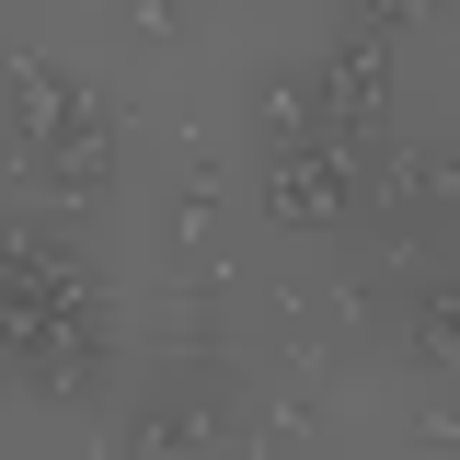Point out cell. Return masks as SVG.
Instances as JSON below:
<instances>
[{
    "mask_svg": "<svg viewBox=\"0 0 460 460\" xmlns=\"http://www.w3.org/2000/svg\"><path fill=\"white\" fill-rule=\"evenodd\" d=\"M230 438H242V414L208 392H162L138 414H115V449H230Z\"/></svg>",
    "mask_w": 460,
    "mask_h": 460,
    "instance_id": "cell-3",
    "label": "cell"
},
{
    "mask_svg": "<svg viewBox=\"0 0 460 460\" xmlns=\"http://www.w3.org/2000/svg\"><path fill=\"white\" fill-rule=\"evenodd\" d=\"M127 35L138 47H184V0H127Z\"/></svg>",
    "mask_w": 460,
    "mask_h": 460,
    "instance_id": "cell-7",
    "label": "cell"
},
{
    "mask_svg": "<svg viewBox=\"0 0 460 460\" xmlns=\"http://www.w3.org/2000/svg\"><path fill=\"white\" fill-rule=\"evenodd\" d=\"M299 138H334L311 58H288V69H265V81H253V150H299Z\"/></svg>",
    "mask_w": 460,
    "mask_h": 460,
    "instance_id": "cell-4",
    "label": "cell"
},
{
    "mask_svg": "<svg viewBox=\"0 0 460 460\" xmlns=\"http://www.w3.org/2000/svg\"><path fill=\"white\" fill-rule=\"evenodd\" d=\"M402 345H414L426 368H460V288H414V299H402Z\"/></svg>",
    "mask_w": 460,
    "mask_h": 460,
    "instance_id": "cell-5",
    "label": "cell"
},
{
    "mask_svg": "<svg viewBox=\"0 0 460 460\" xmlns=\"http://www.w3.org/2000/svg\"><path fill=\"white\" fill-rule=\"evenodd\" d=\"M311 81H323V115H334L345 150H392V35L334 23L323 58H311Z\"/></svg>",
    "mask_w": 460,
    "mask_h": 460,
    "instance_id": "cell-2",
    "label": "cell"
},
{
    "mask_svg": "<svg viewBox=\"0 0 460 460\" xmlns=\"http://www.w3.org/2000/svg\"><path fill=\"white\" fill-rule=\"evenodd\" d=\"M368 162L380 150H345V138H299V150H253V184H265V219L277 230H368Z\"/></svg>",
    "mask_w": 460,
    "mask_h": 460,
    "instance_id": "cell-1",
    "label": "cell"
},
{
    "mask_svg": "<svg viewBox=\"0 0 460 460\" xmlns=\"http://www.w3.org/2000/svg\"><path fill=\"white\" fill-rule=\"evenodd\" d=\"M449 162H460V138H449Z\"/></svg>",
    "mask_w": 460,
    "mask_h": 460,
    "instance_id": "cell-8",
    "label": "cell"
},
{
    "mask_svg": "<svg viewBox=\"0 0 460 460\" xmlns=\"http://www.w3.org/2000/svg\"><path fill=\"white\" fill-rule=\"evenodd\" d=\"M438 12H449V0H345L334 23H368V35H426Z\"/></svg>",
    "mask_w": 460,
    "mask_h": 460,
    "instance_id": "cell-6",
    "label": "cell"
}]
</instances>
